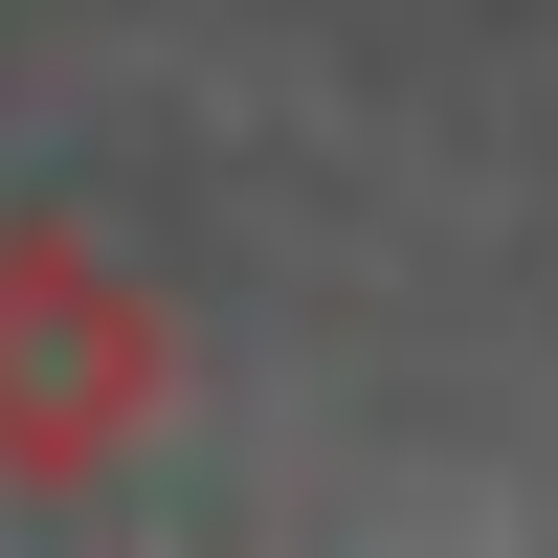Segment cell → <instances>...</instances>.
<instances>
[{
  "mask_svg": "<svg viewBox=\"0 0 558 558\" xmlns=\"http://www.w3.org/2000/svg\"><path fill=\"white\" fill-rule=\"evenodd\" d=\"M179 402V313L89 223H0V470H112Z\"/></svg>",
  "mask_w": 558,
  "mask_h": 558,
  "instance_id": "obj_1",
  "label": "cell"
}]
</instances>
